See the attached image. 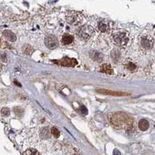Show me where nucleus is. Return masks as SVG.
Instances as JSON below:
<instances>
[{"instance_id":"obj_1","label":"nucleus","mask_w":155,"mask_h":155,"mask_svg":"<svg viewBox=\"0 0 155 155\" xmlns=\"http://www.w3.org/2000/svg\"><path fill=\"white\" fill-rule=\"evenodd\" d=\"M111 122L117 128H129L132 126L133 120L126 114L118 112L112 116Z\"/></svg>"},{"instance_id":"obj_2","label":"nucleus","mask_w":155,"mask_h":155,"mask_svg":"<svg viewBox=\"0 0 155 155\" xmlns=\"http://www.w3.org/2000/svg\"><path fill=\"white\" fill-rule=\"evenodd\" d=\"M112 40L116 46H126L129 42V34L126 31H118L112 34Z\"/></svg>"},{"instance_id":"obj_3","label":"nucleus","mask_w":155,"mask_h":155,"mask_svg":"<svg viewBox=\"0 0 155 155\" xmlns=\"http://www.w3.org/2000/svg\"><path fill=\"white\" fill-rule=\"evenodd\" d=\"M94 33V29L92 27L88 25L82 26L76 30V34L79 39L82 40H88L92 37Z\"/></svg>"},{"instance_id":"obj_4","label":"nucleus","mask_w":155,"mask_h":155,"mask_svg":"<svg viewBox=\"0 0 155 155\" xmlns=\"http://www.w3.org/2000/svg\"><path fill=\"white\" fill-rule=\"evenodd\" d=\"M65 20L67 23L73 26H78L82 21V18L80 16V14L75 12H68L65 16Z\"/></svg>"},{"instance_id":"obj_5","label":"nucleus","mask_w":155,"mask_h":155,"mask_svg":"<svg viewBox=\"0 0 155 155\" xmlns=\"http://www.w3.org/2000/svg\"><path fill=\"white\" fill-rule=\"evenodd\" d=\"M140 44L144 50H150L154 46V40L150 36L145 35L140 38Z\"/></svg>"},{"instance_id":"obj_6","label":"nucleus","mask_w":155,"mask_h":155,"mask_svg":"<svg viewBox=\"0 0 155 155\" xmlns=\"http://www.w3.org/2000/svg\"><path fill=\"white\" fill-rule=\"evenodd\" d=\"M44 43H45V45L48 47L49 49H54L56 48L58 46V40L57 38L53 36V35H47L45 37V40H44Z\"/></svg>"},{"instance_id":"obj_7","label":"nucleus","mask_w":155,"mask_h":155,"mask_svg":"<svg viewBox=\"0 0 155 155\" xmlns=\"http://www.w3.org/2000/svg\"><path fill=\"white\" fill-rule=\"evenodd\" d=\"M78 64L77 61L74 58H69L67 57H65L60 61V64L64 67H75Z\"/></svg>"},{"instance_id":"obj_8","label":"nucleus","mask_w":155,"mask_h":155,"mask_svg":"<svg viewBox=\"0 0 155 155\" xmlns=\"http://www.w3.org/2000/svg\"><path fill=\"white\" fill-rule=\"evenodd\" d=\"M96 92L99 94H103V95H110V96H128L129 94L125 92H115V91H109L106 89H98Z\"/></svg>"},{"instance_id":"obj_9","label":"nucleus","mask_w":155,"mask_h":155,"mask_svg":"<svg viewBox=\"0 0 155 155\" xmlns=\"http://www.w3.org/2000/svg\"><path fill=\"white\" fill-rule=\"evenodd\" d=\"M62 43L64 45H69L71 43H72L74 42V37L71 34H64L63 37H62V40H61Z\"/></svg>"},{"instance_id":"obj_10","label":"nucleus","mask_w":155,"mask_h":155,"mask_svg":"<svg viewBox=\"0 0 155 155\" xmlns=\"http://www.w3.org/2000/svg\"><path fill=\"white\" fill-rule=\"evenodd\" d=\"M100 71L106 73L107 75H112L113 74V70H112L111 65L108 64H104L103 65H102L100 67Z\"/></svg>"},{"instance_id":"obj_11","label":"nucleus","mask_w":155,"mask_h":155,"mask_svg":"<svg viewBox=\"0 0 155 155\" xmlns=\"http://www.w3.org/2000/svg\"><path fill=\"white\" fill-rule=\"evenodd\" d=\"M3 36L9 41H15L16 40V35L9 30H5V32L3 33Z\"/></svg>"},{"instance_id":"obj_12","label":"nucleus","mask_w":155,"mask_h":155,"mask_svg":"<svg viewBox=\"0 0 155 155\" xmlns=\"http://www.w3.org/2000/svg\"><path fill=\"white\" fill-rule=\"evenodd\" d=\"M92 58L93 59L94 61L97 62H102L103 60V55L102 53H99V52H92L91 53Z\"/></svg>"},{"instance_id":"obj_13","label":"nucleus","mask_w":155,"mask_h":155,"mask_svg":"<svg viewBox=\"0 0 155 155\" xmlns=\"http://www.w3.org/2000/svg\"><path fill=\"white\" fill-rule=\"evenodd\" d=\"M139 128L142 131L147 130V129L149 128V123L147 122V120L143 119L139 122Z\"/></svg>"},{"instance_id":"obj_14","label":"nucleus","mask_w":155,"mask_h":155,"mask_svg":"<svg viewBox=\"0 0 155 155\" xmlns=\"http://www.w3.org/2000/svg\"><path fill=\"white\" fill-rule=\"evenodd\" d=\"M111 57L113 60V61H115V63H117L120 59V52L118 51V50H113L111 52Z\"/></svg>"},{"instance_id":"obj_15","label":"nucleus","mask_w":155,"mask_h":155,"mask_svg":"<svg viewBox=\"0 0 155 155\" xmlns=\"http://www.w3.org/2000/svg\"><path fill=\"white\" fill-rule=\"evenodd\" d=\"M98 27H99V29L101 31V32H106L107 30H108V29H109L108 25H107L104 21L99 22V25H98Z\"/></svg>"},{"instance_id":"obj_16","label":"nucleus","mask_w":155,"mask_h":155,"mask_svg":"<svg viewBox=\"0 0 155 155\" xmlns=\"http://www.w3.org/2000/svg\"><path fill=\"white\" fill-rule=\"evenodd\" d=\"M40 135L41 136L44 138V139H47L50 136V131H49L48 128L47 127H43V128L41 129V131H40Z\"/></svg>"},{"instance_id":"obj_17","label":"nucleus","mask_w":155,"mask_h":155,"mask_svg":"<svg viewBox=\"0 0 155 155\" xmlns=\"http://www.w3.org/2000/svg\"><path fill=\"white\" fill-rule=\"evenodd\" d=\"M23 52L27 55H30L33 52V48L29 45H25L23 47Z\"/></svg>"},{"instance_id":"obj_18","label":"nucleus","mask_w":155,"mask_h":155,"mask_svg":"<svg viewBox=\"0 0 155 155\" xmlns=\"http://www.w3.org/2000/svg\"><path fill=\"white\" fill-rule=\"evenodd\" d=\"M51 134H52V135H53L54 137H58V136H60V132H59L58 130L55 128V127L51 129Z\"/></svg>"},{"instance_id":"obj_19","label":"nucleus","mask_w":155,"mask_h":155,"mask_svg":"<svg viewBox=\"0 0 155 155\" xmlns=\"http://www.w3.org/2000/svg\"><path fill=\"white\" fill-rule=\"evenodd\" d=\"M136 65L134 64V63H132V62H130L128 64H127V69L130 70V71H134V70L136 69Z\"/></svg>"},{"instance_id":"obj_20","label":"nucleus","mask_w":155,"mask_h":155,"mask_svg":"<svg viewBox=\"0 0 155 155\" xmlns=\"http://www.w3.org/2000/svg\"><path fill=\"white\" fill-rule=\"evenodd\" d=\"M2 113H3L5 116H7L9 115V110L8 108H4V109H3V110H2Z\"/></svg>"},{"instance_id":"obj_21","label":"nucleus","mask_w":155,"mask_h":155,"mask_svg":"<svg viewBox=\"0 0 155 155\" xmlns=\"http://www.w3.org/2000/svg\"><path fill=\"white\" fill-rule=\"evenodd\" d=\"M23 154H39L40 153L37 152V150H27L26 152H24Z\"/></svg>"}]
</instances>
